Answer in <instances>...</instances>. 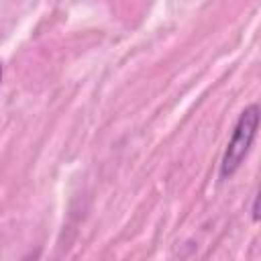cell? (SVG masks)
<instances>
[{
  "label": "cell",
  "instance_id": "cell-1",
  "mask_svg": "<svg viewBox=\"0 0 261 261\" xmlns=\"http://www.w3.org/2000/svg\"><path fill=\"white\" fill-rule=\"evenodd\" d=\"M257 126H259V106L251 104L241 112V116L234 124L232 137L226 145V151H224V157L220 163V179L230 177L241 167L243 159L247 157V153L255 141Z\"/></svg>",
  "mask_w": 261,
  "mask_h": 261
},
{
  "label": "cell",
  "instance_id": "cell-2",
  "mask_svg": "<svg viewBox=\"0 0 261 261\" xmlns=\"http://www.w3.org/2000/svg\"><path fill=\"white\" fill-rule=\"evenodd\" d=\"M257 200H259V198L255 196V198H253V220H257V218H259V210H257Z\"/></svg>",
  "mask_w": 261,
  "mask_h": 261
},
{
  "label": "cell",
  "instance_id": "cell-3",
  "mask_svg": "<svg viewBox=\"0 0 261 261\" xmlns=\"http://www.w3.org/2000/svg\"><path fill=\"white\" fill-rule=\"evenodd\" d=\"M0 82H2V63H0Z\"/></svg>",
  "mask_w": 261,
  "mask_h": 261
}]
</instances>
